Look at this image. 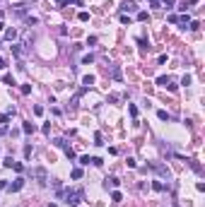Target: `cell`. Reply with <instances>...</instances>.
<instances>
[{
	"mask_svg": "<svg viewBox=\"0 0 205 207\" xmlns=\"http://www.w3.org/2000/svg\"><path fill=\"white\" fill-rule=\"evenodd\" d=\"M169 82H171V77H166V75H162V77H157V84H159V87H166Z\"/></svg>",
	"mask_w": 205,
	"mask_h": 207,
	"instance_id": "obj_10",
	"label": "cell"
},
{
	"mask_svg": "<svg viewBox=\"0 0 205 207\" xmlns=\"http://www.w3.org/2000/svg\"><path fill=\"white\" fill-rule=\"evenodd\" d=\"M22 188H24V178L20 176V178H15V181L7 185V190H10V193H17V190H22Z\"/></svg>",
	"mask_w": 205,
	"mask_h": 207,
	"instance_id": "obj_2",
	"label": "cell"
},
{
	"mask_svg": "<svg viewBox=\"0 0 205 207\" xmlns=\"http://www.w3.org/2000/svg\"><path fill=\"white\" fill-rule=\"evenodd\" d=\"M7 188V181H0V190H5Z\"/></svg>",
	"mask_w": 205,
	"mask_h": 207,
	"instance_id": "obj_36",
	"label": "cell"
},
{
	"mask_svg": "<svg viewBox=\"0 0 205 207\" xmlns=\"http://www.w3.org/2000/svg\"><path fill=\"white\" fill-rule=\"evenodd\" d=\"M111 200H114V202H121V200H123V195H121L118 190H114V193H111Z\"/></svg>",
	"mask_w": 205,
	"mask_h": 207,
	"instance_id": "obj_18",
	"label": "cell"
},
{
	"mask_svg": "<svg viewBox=\"0 0 205 207\" xmlns=\"http://www.w3.org/2000/svg\"><path fill=\"white\" fill-rule=\"evenodd\" d=\"M65 154H68V159H70V161H72V159H75V152H72V149H70V147H65Z\"/></svg>",
	"mask_w": 205,
	"mask_h": 207,
	"instance_id": "obj_29",
	"label": "cell"
},
{
	"mask_svg": "<svg viewBox=\"0 0 205 207\" xmlns=\"http://www.w3.org/2000/svg\"><path fill=\"white\" fill-rule=\"evenodd\" d=\"M3 133H5V128H0V135H3Z\"/></svg>",
	"mask_w": 205,
	"mask_h": 207,
	"instance_id": "obj_41",
	"label": "cell"
},
{
	"mask_svg": "<svg viewBox=\"0 0 205 207\" xmlns=\"http://www.w3.org/2000/svg\"><path fill=\"white\" fill-rule=\"evenodd\" d=\"M188 22H191L188 15H181V17H179V24H183V29H186V24H188Z\"/></svg>",
	"mask_w": 205,
	"mask_h": 207,
	"instance_id": "obj_14",
	"label": "cell"
},
{
	"mask_svg": "<svg viewBox=\"0 0 205 207\" xmlns=\"http://www.w3.org/2000/svg\"><path fill=\"white\" fill-rule=\"evenodd\" d=\"M128 113L133 116V118H138V108H135V104H128Z\"/></svg>",
	"mask_w": 205,
	"mask_h": 207,
	"instance_id": "obj_15",
	"label": "cell"
},
{
	"mask_svg": "<svg viewBox=\"0 0 205 207\" xmlns=\"http://www.w3.org/2000/svg\"><path fill=\"white\" fill-rule=\"evenodd\" d=\"M12 164H15V159H12V157H7V159L3 161V166H7V169H12Z\"/></svg>",
	"mask_w": 205,
	"mask_h": 207,
	"instance_id": "obj_28",
	"label": "cell"
},
{
	"mask_svg": "<svg viewBox=\"0 0 205 207\" xmlns=\"http://www.w3.org/2000/svg\"><path fill=\"white\" fill-rule=\"evenodd\" d=\"M118 183H121V181H118L116 176H111V178L104 181V188H106V190H109V188H118Z\"/></svg>",
	"mask_w": 205,
	"mask_h": 207,
	"instance_id": "obj_5",
	"label": "cell"
},
{
	"mask_svg": "<svg viewBox=\"0 0 205 207\" xmlns=\"http://www.w3.org/2000/svg\"><path fill=\"white\" fill-rule=\"evenodd\" d=\"M48 207H58V205H48Z\"/></svg>",
	"mask_w": 205,
	"mask_h": 207,
	"instance_id": "obj_43",
	"label": "cell"
},
{
	"mask_svg": "<svg viewBox=\"0 0 205 207\" xmlns=\"http://www.w3.org/2000/svg\"><path fill=\"white\" fill-rule=\"evenodd\" d=\"M138 20H140V22H147V20H150V15H147V12H138Z\"/></svg>",
	"mask_w": 205,
	"mask_h": 207,
	"instance_id": "obj_24",
	"label": "cell"
},
{
	"mask_svg": "<svg viewBox=\"0 0 205 207\" xmlns=\"http://www.w3.org/2000/svg\"><path fill=\"white\" fill-rule=\"evenodd\" d=\"M164 188H166V185H164L162 181H152V190H157V193H162V190H164Z\"/></svg>",
	"mask_w": 205,
	"mask_h": 207,
	"instance_id": "obj_11",
	"label": "cell"
},
{
	"mask_svg": "<svg viewBox=\"0 0 205 207\" xmlns=\"http://www.w3.org/2000/svg\"><path fill=\"white\" fill-rule=\"evenodd\" d=\"M5 39H7V41H15V39H17V29H7V31H5Z\"/></svg>",
	"mask_w": 205,
	"mask_h": 207,
	"instance_id": "obj_9",
	"label": "cell"
},
{
	"mask_svg": "<svg viewBox=\"0 0 205 207\" xmlns=\"http://www.w3.org/2000/svg\"><path fill=\"white\" fill-rule=\"evenodd\" d=\"M92 164H94V166H101V164H104V161H101V159H99V157H92Z\"/></svg>",
	"mask_w": 205,
	"mask_h": 207,
	"instance_id": "obj_34",
	"label": "cell"
},
{
	"mask_svg": "<svg viewBox=\"0 0 205 207\" xmlns=\"http://www.w3.org/2000/svg\"><path fill=\"white\" fill-rule=\"evenodd\" d=\"M150 5L152 7H159V0H150Z\"/></svg>",
	"mask_w": 205,
	"mask_h": 207,
	"instance_id": "obj_37",
	"label": "cell"
},
{
	"mask_svg": "<svg viewBox=\"0 0 205 207\" xmlns=\"http://www.w3.org/2000/svg\"><path fill=\"white\" fill-rule=\"evenodd\" d=\"M94 80H97L94 75H85V77H82V84H85V87H92V84H94Z\"/></svg>",
	"mask_w": 205,
	"mask_h": 207,
	"instance_id": "obj_8",
	"label": "cell"
},
{
	"mask_svg": "<svg viewBox=\"0 0 205 207\" xmlns=\"http://www.w3.org/2000/svg\"><path fill=\"white\" fill-rule=\"evenodd\" d=\"M176 87H179V84H174V80H171L169 84H166V89H169V92H176Z\"/></svg>",
	"mask_w": 205,
	"mask_h": 207,
	"instance_id": "obj_35",
	"label": "cell"
},
{
	"mask_svg": "<svg viewBox=\"0 0 205 207\" xmlns=\"http://www.w3.org/2000/svg\"><path fill=\"white\" fill-rule=\"evenodd\" d=\"M188 5H198V0H188Z\"/></svg>",
	"mask_w": 205,
	"mask_h": 207,
	"instance_id": "obj_39",
	"label": "cell"
},
{
	"mask_svg": "<svg viewBox=\"0 0 205 207\" xmlns=\"http://www.w3.org/2000/svg\"><path fill=\"white\" fill-rule=\"evenodd\" d=\"M53 145H55V147H63V149H65V147H68V145H65V140H63V137H58V140H53Z\"/></svg>",
	"mask_w": 205,
	"mask_h": 207,
	"instance_id": "obj_21",
	"label": "cell"
},
{
	"mask_svg": "<svg viewBox=\"0 0 205 207\" xmlns=\"http://www.w3.org/2000/svg\"><path fill=\"white\" fill-rule=\"evenodd\" d=\"M150 166H152V169H155V171H157V174H159V176H169V169H166V166H164V164H150Z\"/></svg>",
	"mask_w": 205,
	"mask_h": 207,
	"instance_id": "obj_4",
	"label": "cell"
},
{
	"mask_svg": "<svg viewBox=\"0 0 205 207\" xmlns=\"http://www.w3.org/2000/svg\"><path fill=\"white\" fill-rule=\"evenodd\" d=\"M12 169H15V171H17V174H22V171H24V166H22L20 161H15V164H12Z\"/></svg>",
	"mask_w": 205,
	"mask_h": 207,
	"instance_id": "obj_23",
	"label": "cell"
},
{
	"mask_svg": "<svg viewBox=\"0 0 205 207\" xmlns=\"http://www.w3.org/2000/svg\"><path fill=\"white\" fill-rule=\"evenodd\" d=\"M121 10H123V15H125V12H135V3H133V0H125Z\"/></svg>",
	"mask_w": 205,
	"mask_h": 207,
	"instance_id": "obj_6",
	"label": "cell"
},
{
	"mask_svg": "<svg viewBox=\"0 0 205 207\" xmlns=\"http://www.w3.org/2000/svg\"><path fill=\"white\" fill-rule=\"evenodd\" d=\"M22 133H27V135L36 133V125H34V123H22Z\"/></svg>",
	"mask_w": 205,
	"mask_h": 207,
	"instance_id": "obj_7",
	"label": "cell"
},
{
	"mask_svg": "<svg viewBox=\"0 0 205 207\" xmlns=\"http://www.w3.org/2000/svg\"><path fill=\"white\" fill-rule=\"evenodd\" d=\"M3 82H5V84H10V87H15V77H12V75H5Z\"/></svg>",
	"mask_w": 205,
	"mask_h": 207,
	"instance_id": "obj_17",
	"label": "cell"
},
{
	"mask_svg": "<svg viewBox=\"0 0 205 207\" xmlns=\"http://www.w3.org/2000/svg\"><path fill=\"white\" fill-rule=\"evenodd\" d=\"M138 44H140V48H142V51H147V48H150V44H147V41H145V39H140V41H138Z\"/></svg>",
	"mask_w": 205,
	"mask_h": 207,
	"instance_id": "obj_30",
	"label": "cell"
},
{
	"mask_svg": "<svg viewBox=\"0 0 205 207\" xmlns=\"http://www.w3.org/2000/svg\"><path fill=\"white\" fill-rule=\"evenodd\" d=\"M61 195L65 198V205H70V207H77L80 200L85 198V193L80 190V188H77V190H65V193H61Z\"/></svg>",
	"mask_w": 205,
	"mask_h": 207,
	"instance_id": "obj_1",
	"label": "cell"
},
{
	"mask_svg": "<svg viewBox=\"0 0 205 207\" xmlns=\"http://www.w3.org/2000/svg\"><path fill=\"white\" fill-rule=\"evenodd\" d=\"M34 116H44V106H34Z\"/></svg>",
	"mask_w": 205,
	"mask_h": 207,
	"instance_id": "obj_27",
	"label": "cell"
},
{
	"mask_svg": "<svg viewBox=\"0 0 205 207\" xmlns=\"http://www.w3.org/2000/svg\"><path fill=\"white\" fill-rule=\"evenodd\" d=\"M89 63H94V55H92V53L82 55V65H89Z\"/></svg>",
	"mask_w": 205,
	"mask_h": 207,
	"instance_id": "obj_12",
	"label": "cell"
},
{
	"mask_svg": "<svg viewBox=\"0 0 205 207\" xmlns=\"http://www.w3.org/2000/svg\"><path fill=\"white\" fill-rule=\"evenodd\" d=\"M70 3H75V0H63V5H70Z\"/></svg>",
	"mask_w": 205,
	"mask_h": 207,
	"instance_id": "obj_38",
	"label": "cell"
},
{
	"mask_svg": "<svg viewBox=\"0 0 205 207\" xmlns=\"http://www.w3.org/2000/svg\"><path fill=\"white\" fill-rule=\"evenodd\" d=\"M159 3H162L166 10H171V7H174V0H159Z\"/></svg>",
	"mask_w": 205,
	"mask_h": 207,
	"instance_id": "obj_22",
	"label": "cell"
},
{
	"mask_svg": "<svg viewBox=\"0 0 205 207\" xmlns=\"http://www.w3.org/2000/svg\"><path fill=\"white\" fill-rule=\"evenodd\" d=\"M70 176L75 178V181H77V178H82V169H72V171H70Z\"/></svg>",
	"mask_w": 205,
	"mask_h": 207,
	"instance_id": "obj_16",
	"label": "cell"
},
{
	"mask_svg": "<svg viewBox=\"0 0 205 207\" xmlns=\"http://www.w3.org/2000/svg\"><path fill=\"white\" fill-rule=\"evenodd\" d=\"M0 68H5V60H3V58H0Z\"/></svg>",
	"mask_w": 205,
	"mask_h": 207,
	"instance_id": "obj_40",
	"label": "cell"
},
{
	"mask_svg": "<svg viewBox=\"0 0 205 207\" xmlns=\"http://www.w3.org/2000/svg\"><path fill=\"white\" fill-rule=\"evenodd\" d=\"M89 161H92V157H87V154H85V157H80V164H85V166H87Z\"/></svg>",
	"mask_w": 205,
	"mask_h": 207,
	"instance_id": "obj_32",
	"label": "cell"
},
{
	"mask_svg": "<svg viewBox=\"0 0 205 207\" xmlns=\"http://www.w3.org/2000/svg\"><path fill=\"white\" fill-rule=\"evenodd\" d=\"M188 29H191V31H198V29H200V22H198V20H196V22H188Z\"/></svg>",
	"mask_w": 205,
	"mask_h": 207,
	"instance_id": "obj_19",
	"label": "cell"
},
{
	"mask_svg": "<svg viewBox=\"0 0 205 207\" xmlns=\"http://www.w3.org/2000/svg\"><path fill=\"white\" fill-rule=\"evenodd\" d=\"M181 84H183V87H188V84H191V75H183V80H181Z\"/></svg>",
	"mask_w": 205,
	"mask_h": 207,
	"instance_id": "obj_26",
	"label": "cell"
},
{
	"mask_svg": "<svg viewBox=\"0 0 205 207\" xmlns=\"http://www.w3.org/2000/svg\"><path fill=\"white\" fill-rule=\"evenodd\" d=\"M111 77H114V80H121V70L114 68V70H111Z\"/></svg>",
	"mask_w": 205,
	"mask_h": 207,
	"instance_id": "obj_25",
	"label": "cell"
},
{
	"mask_svg": "<svg viewBox=\"0 0 205 207\" xmlns=\"http://www.w3.org/2000/svg\"><path fill=\"white\" fill-rule=\"evenodd\" d=\"M77 20H80V22H87V20H89V12H85V10H82V12L77 15Z\"/></svg>",
	"mask_w": 205,
	"mask_h": 207,
	"instance_id": "obj_20",
	"label": "cell"
},
{
	"mask_svg": "<svg viewBox=\"0 0 205 207\" xmlns=\"http://www.w3.org/2000/svg\"><path fill=\"white\" fill-rule=\"evenodd\" d=\"M3 29H5V27H3V22H0V31H3Z\"/></svg>",
	"mask_w": 205,
	"mask_h": 207,
	"instance_id": "obj_42",
	"label": "cell"
},
{
	"mask_svg": "<svg viewBox=\"0 0 205 207\" xmlns=\"http://www.w3.org/2000/svg\"><path fill=\"white\" fill-rule=\"evenodd\" d=\"M34 176L39 178L41 185H46V181H48V178H46V169H34Z\"/></svg>",
	"mask_w": 205,
	"mask_h": 207,
	"instance_id": "obj_3",
	"label": "cell"
},
{
	"mask_svg": "<svg viewBox=\"0 0 205 207\" xmlns=\"http://www.w3.org/2000/svg\"><path fill=\"white\" fill-rule=\"evenodd\" d=\"M157 118H159V121H171V116L166 113V111H157Z\"/></svg>",
	"mask_w": 205,
	"mask_h": 207,
	"instance_id": "obj_13",
	"label": "cell"
},
{
	"mask_svg": "<svg viewBox=\"0 0 205 207\" xmlns=\"http://www.w3.org/2000/svg\"><path fill=\"white\" fill-rule=\"evenodd\" d=\"M94 145H104L101 142V133H94Z\"/></svg>",
	"mask_w": 205,
	"mask_h": 207,
	"instance_id": "obj_31",
	"label": "cell"
},
{
	"mask_svg": "<svg viewBox=\"0 0 205 207\" xmlns=\"http://www.w3.org/2000/svg\"><path fill=\"white\" fill-rule=\"evenodd\" d=\"M36 22H39V20H36V17H27V24H29V27H34Z\"/></svg>",
	"mask_w": 205,
	"mask_h": 207,
	"instance_id": "obj_33",
	"label": "cell"
}]
</instances>
